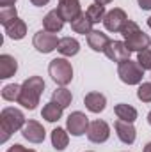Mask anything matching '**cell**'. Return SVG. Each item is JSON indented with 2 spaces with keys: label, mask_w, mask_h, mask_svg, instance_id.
I'll return each instance as SVG.
<instances>
[{
  "label": "cell",
  "mask_w": 151,
  "mask_h": 152,
  "mask_svg": "<svg viewBox=\"0 0 151 152\" xmlns=\"http://www.w3.org/2000/svg\"><path fill=\"white\" fill-rule=\"evenodd\" d=\"M57 12L62 16L64 21H73L76 16L82 12V7H80V2L78 0H66V2H59L57 5Z\"/></svg>",
  "instance_id": "4fadbf2b"
},
{
  "label": "cell",
  "mask_w": 151,
  "mask_h": 152,
  "mask_svg": "<svg viewBox=\"0 0 151 152\" xmlns=\"http://www.w3.org/2000/svg\"><path fill=\"white\" fill-rule=\"evenodd\" d=\"M44 90V81L41 76H30L21 83V96L18 99V103L27 108V110H36L39 104L41 94Z\"/></svg>",
  "instance_id": "6da1fadb"
},
{
  "label": "cell",
  "mask_w": 151,
  "mask_h": 152,
  "mask_svg": "<svg viewBox=\"0 0 151 152\" xmlns=\"http://www.w3.org/2000/svg\"><path fill=\"white\" fill-rule=\"evenodd\" d=\"M114 129L117 133V138L124 143V145H132L137 138V131L133 127L132 122H124V120H115L114 122Z\"/></svg>",
  "instance_id": "7c38bea8"
},
{
  "label": "cell",
  "mask_w": 151,
  "mask_h": 152,
  "mask_svg": "<svg viewBox=\"0 0 151 152\" xmlns=\"http://www.w3.org/2000/svg\"><path fill=\"white\" fill-rule=\"evenodd\" d=\"M52 101H55V103L61 104L62 108H68V106L71 104V101H73V96H71V92H70L66 87H61V88L53 90V94H52Z\"/></svg>",
  "instance_id": "cb8c5ba5"
},
{
  "label": "cell",
  "mask_w": 151,
  "mask_h": 152,
  "mask_svg": "<svg viewBox=\"0 0 151 152\" xmlns=\"http://www.w3.org/2000/svg\"><path fill=\"white\" fill-rule=\"evenodd\" d=\"M20 96H21V85L11 83L2 88V99H5V101H18Z\"/></svg>",
  "instance_id": "484cf974"
},
{
  "label": "cell",
  "mask_w": 151,
  "mask_h": 152,
  "mask_svg": "<svg viewBox=\"0 0 151 152\" xmlns=\"http://www.w3.org/2000/svg\"><path fill=\"white\" fill-rule=\"evenodd\" d=\"M59 2H66V0H59Z\"/></svg>",
  "instance_id": "74e56055"
},
{
  "label": "cell",
  "mask_w": 151,
  "mask_h": 152,
  "mask_svg": "<svg viewBox=\"0 0 151 152\" xmlns=\"http://www.w3.org/2000/svg\"><path fill=\"white\" fill-rule=\"evenodd\" d=\"M117 76L126 85H141L144 78V69L139 66L137 60H124L117 66Z\"/></svg>",
  "instance_id": "277c9868"
},
{
  "label": "cell",
  "mask_w": 151,
  "mask_h": 152,
  "mask_svg": "<svg viewBox=\"0 0 151 152\" xmlns=\"http://www.w3.org/2000/svg\"><path fill=\"white\" fill-rule=\"evenodd\" d=\"M57 51L64 57H75L76 53L80 51V42L75 37H62L59 41V48Z\"/></svg>",
  "instance_id": "ffe728a7"
},
{
  "label": "cell",
  "mask_w": 151,
  "mask_h": 152,
  "mask_svg": "<svg viewBox=\"0 0 151 152\" xmlns=\"http://www.w3.org/2000/svg\"><path fill=\"white\" fill-rule=\"evenodd\" d=\"M62 27H64V20H62V16L57 12V9H53V11H50L44 18H43V28L46 30V32H61L62 30Z\"/></svg>",
  "instance_id": "2e32d148"
},
{
  "label": "cell",
  "mask_w": 151,
  "mask_h": 152,
  "mask_svg": "<svg viewBox=\"0 0 151 152\" xmlns=\"http://www.w3.org/2000/svg\"><path fill=\"white\" fill-rule=\"evenodd\" d=\"M4 28H5L7 37L14 39V41H20V39H23L25 36H27V23H25L23 20H20V18L13 20V21L7 23Z\"/></svg>",
  "instance_id": "e0dca14e"
},
{
  "label": "cell",
  "mask_w": 151,
  "mask_h": 152,
  "mask_svg": "<svg viewBox=\"0 0 151 152\" xmlns=\"http://www.w3.org/2000/svg\"><path fill=\"white\" fill-rule=\"evenodd\" d=\"M84 104H85V108H87L89 112H93V113H101V112L105 110V106H107V97H105L101 92H89V94H85V97H84Z\"/></svg>",
  "instance_id": "5bb4252c"
},
{
  "label": "cell",
  "mask_w": 151,
  "mask_h": 152,
  "mask_svg": "<svg viewBox=\"0 0 151 152\" xmlns=\"http://www.w3.org/2000/svg\"><path fill=\"white\" fill-rule=\"evenodd\" d=\"M85 152H91V151H85Z\"/></svg>",
  "instance_id": "f35d334b"
},
{
  "label": "cell",
  "mask_w": 151,
  "mask_h": 152,
  "mask_svg": "<svg viewBox=\"0 0 151 152\" xmlns=\"http://www.w3.org/2000/svg\"><path fill=\"white\" fill-rule=\"evenodd\" d=\"M137 62H139V66L144 71H151V50L150 48H146V50L137 53Z\"/></svg>",
  "instance_id": "83f0119b"
},
{
  "label": "cell",
  "mask_w": 151,
  "mask_h": 152,
  "mask_svg": "<svg viewBox=\"0 0 151 152\" xmlns=\"http://www.w3.org/2000/svg\"><path fill=\"white\" fill-rule=\"evenodd\" d=\"M50 0H30V4L32 5H36V7H41V5H46Z\"/></svg>",
  "instance_id": "1f68e13d"
},
{
  "label": "cell",
  "mask_w": 151,
  "mask_h": 152,
  "mask_svg": "<svg viewBox=\"0 0 151 152\" xmlns=\"http://www.w3.org/2000/svg\"><path fill=\"white\" fill-rule=\"evenodd\" d=\"M14 2L16 0H0V5L2 7H11V5H14Z\"/></svg>",
  "instance_id": "d6a6232c"
},
{
  "label": "cell",
  "mask_w": 151,
  "mask_h": 152,
  "mask_svg": "<svg viewBox=\"0 0 151 152\" xmlns=\"http://www.w3.org/2000/svg\"><path fill=\"white\" fill-rule=\"evenodd\" d=\"M7 152H36L34 149H25L23 145H20V143H14L13 147H9Z\"/></svg>",
  "instance_id": "f546056e"
},
{
  "label": "cell",
  "mask_w": 151,
  "mask_h": 152,
  "mask_svg": "<svg viewBox=\"0 0 151 152\" xmlns=\"http://www.w3.org/2000/svg\"><path fill=\"white\" fill-rule=\"evenodd\" d=\"M16 18H18V11H16L14 5H11V7H0V23L4 27L7 23H11L13 20H16Z\"/></svg>",
  "instance_id": "4316f807"
},
{
  "label": "cell",
  "mask_w": 151,
  "mask_h": 152,
  "mask_svg": "<svg viewBox=\"0 0 151 152\" xmlns=\"http://www.w3.org/2000/svg\"><path fill=\"white\" fill-rule=\"evenodd\" d=\"M110 39L107 34H103L101 30H93L87 34V44L93 51H105V48L109 46Z\"/></svg>",
  "instance_id": "9a60e30c"
},
{
  "label": "cell",
  "mask_w": 151,
  "mask_h": 152,
  "mask_svg": "<svg viewBox=\"0 0 151 152\" xmlns=\"http://www.w3.org/2000/svg\"><path fill=\"white\" fill-rule=\"evenodd\" d=\"M96 4H101V5H107V4H110L112 0H94Z\"/></svg>",
  "instance_id": "836d02e7"
},
{
  "label": "cell",
  "mask_w": 151,
  "mask_h": 152,
  "mask_svg": "<svg viewBox=\"0 0 151 152\" xmlns=\"http://www.w3.org/2000/svg\"><path fill=\"white\" fill-rule=\"evenodd\" d=\"M62 106L61 104H57L55 101H50V103H46L44 106H43V110H41V117L44 118V120H48V122H57L61 117H62Z\"/></svg>",
  "instance_id": "44dd1931"
},
{
  "label": "cell",
  "mask_w": 151,
  "mask_h": 152,
  "mask_svg": "<svg viewBox=\"0 0 151 152\" xmlns=\"http://www.w3.org/2000/svg\"><path fill=\"white\" fill-rule=\"evenodd\" d=\"M114 113L117 115V118H119V120L132 122V124H133V122H135V118H137V110H135L133 106L126 104V103H119V104H115Z\"/></svg>",
  "instance_id": "603a6c76"
},
{
  "label": "cell",
  "mask_w": 151,
  "mask_h": 152,
  "mask_svg": "<svg viewBox=\"0 0 151 152\" xmlns=\"http://www.w3.org/2000/svg\"><path fill=\"white\" fill-rule=\"evenodd\" d=\"M21 136L25 140H29L30 143H43L44 136H46V131L38 120H29L21 129Z\"/></svg>",
  "instance_id": "8fae6325"
},
{
  "label": "cell",
  "mask_w": 151,
  "mask_h": 152,
  "mask_svg": "<svg viewBox=\"0 0 151 152\" xmlns=\"http://www.w3.org/2000/svg\"><path fill=\"white\" fill-rule=\"evenodd\" d=\"M68 143H70L68 131L62 129V127H55L52 131V145H53V149L55 151H64L68 147Z\"/></svg>",
  "instance_id": "7402d4cb"
},
{
  "label": "cell",
  "mask_w": 151,
  "mask_h": 152,
  "mask_svg": "<svg viewBox=\"0 0 151 152\" xmlns=\"http://www.w3.org/2000/svg\"><path fill=\"white\" fill-rule=\"evenodd\" d=\"M103 53H105L107 58H110L112 62L121 64V62H124V60L130 58V53H132V51L128 50V46H126L123 41H110Z\"/></svg>",
  "instance_id": "30bf717a"
},
{
  "label": "cell",
  "mask_w": 151,
  "mask_h": 152,
  "mask_svg": "<svg viewBox=\"0 0 151 152\" xmlns=\"http://www.w3.org/2000/svg\"><path fill=\"white\" fill-rule=\"evenodd\" d=\"M66 129L73 136L85 134L87 129H89V118H87V115L82 113V112H73L68 117V120H66Z\"/></svg>",
  "instance_id": "9c48e42d"
},
{
  "label": "cell",
  "mask_w": 151,
  "mask_h": 152,
  "mask_svg": "<svg viewBox=\"0 0 151 152\" xmlns=\"http://www.w3.org/2000/svg\"><path fill=\"white\" fill-rule=\"evenodd\" d=\"M126 23H128V16H126V12H124L123 9H119V7L110 9V11L105 14V18H103L105 28H107L109 32H114V34L123 32V28H124Z\"/></svg>",
  "instance_id": "52a82bcc"
},
{
  "label": "cell",
  "mask_w": 151,
  "mask_h": 152,
  "mask_svg": "<svg viewBox=\"0 0 151 152\" xmlns=\"http://www.w3.org/2000/svg\"><path fill=\"white\" fill-rule=\"evenodd\" d=\"M48 73L52 80L61 87H66L73 80V67L66 58H53L48 66Z\"/></svg>",
  "instance_id": "5b68a950"
},
{
  "label": "cell",
  "mask_w": 151,
  "mask_h": 152,
  "mask_svg": "<svg viewBox=\"0 0 151 152\" xmlns=\"http://www.w3.org/2000/svg\"><path fill=\"white\" fill-rule=\"evenodd\" d=\"M148 27H150V28H151V16H150V18H148Z\"/></svg>",
  "instance_id": "8d00e7d4"
},
{
  "label": "cell",
  "mask_w": 151,
  "mask_h": 152,
  "mask_svg": "<svg viewBox=\"0 0 151 152\" xmlns=\"http://www.w3.org/2000/svg\"><path fill=\"white\" fill-rule=\"evenodd\" d=\"M18 71V62L14 57L4 53L0 55V78L2 80H7L11 76H14V73Z\"/></svg>",
  "instance_id": "ac0fdd59"
},
{
  "label": "cell",
  "mask_w": 151,
  "mask_h": 152,
  "mask_svg": "<svg viewBox=\"0 0 151 152\" xmlns=\"http://www.w3.org/2000/svg\"><path fill=\"white\" fill-rule=\"evenodd\" d=\"M87 138L93 143H105L110 138V127L105 120H93L87 129Z\"/></svg>",
  "instance_id": "ba28073f"
},
{
  "label": "cell",
  "mask_w": 151,
  "mask_h": 152,
  "mask_svg": "<svg viewBox=\"0 0 151 152\" xmlns=\"http://www.w3.org/2000/svg\"><path fill=\"white\" fill-rule=\"evenodd\" d=\"M123 37H124V44L128 46V50L130 51H142V50H146V48H150L151 44V39L148 34H144L142 30H141V27L135 23V21H132V20H128V23L124 25V28H123Z\"/></svg>",
  "instance_id": "3957f363"
},
{
  "label": "cell",
  "mask_w": 151,
  "mask_h": 152,
  "mask_svg": "<svg viewBox=\"0 0 151 152\" xmlns=\"http://www.w3.org/2000/svg\"><path fill=\"white\" fill-rule=\"evenodd\" d=\"M27 124L25 120V115L21 113L18 108H4L0 112V133H2V138L0 142L5 143L9 140V136L16 131H21L23 126Z\"/></svg>",
  "instance_id": "7a4b0ae2"
},
{
  "label": "cell",
  "mask_w": 151,
  "mask_h": 152,
  "mask_svg": "<svg viewBox=\"0 0 151 152\" xmlns=\"http://www.w3.org/2000/svg\"><path fill=\"white\" fill-rule=\"evenodd\" d=\"M59 41H61V39L57 37L53 32L39 30V32L34 34L32 44H34V48L38 50L39 53H52L53 50L59 48Z\"/></svg>",
  "instance_id": "8992f818"
},
{
  "label": "cell",
  "mask_w": 151,
  "mask_h": 152,
  "mask_svg": "<svg viewBox=\"0 0 151 152\" xmlns=\"http://www.w3.org/2000/svg\"><path fill=\"white\" fill-rule=\"evenodd\" d=\"M93 25H94V23L91 21V18L87 16V12H80L75 20L71 21V30L76 32V34L87 36L89 32H93Z\"/></svg>",
  "instance_id": "d6986e66"
},
{
  "label": "cell",
  "mask_w": 151,
  "mask_h": 152,
  "mask_svg": "<svg viewBox=\"0 0 151 152\" xmlns=\"http://www.w3.org/2000/svg\"><path fill=\"white\" fill-rule=\"evenodd\" d=\"M148 122H150V126H151V112L148 113Z\"/></svg>",
  "instance_id": "d590c367"
},
{
  "label": "cell",
  "mask_w": 151,
  "mask_h": 152,
  "mask_svg": "<svg viewBox=\"0 0 151 152\" xmlns=\"http://www.w3.org/2000/svg\"><path fill=\"white\" fill-rule=\"evenodd\" d=\"M144 152H151V142H150V143H146V147H144Z\"/></svg>",
  "instance_id": "e575fe53"
},
{
  "label": "cell",
  "mask_w": 151,
  "mask_h": 152,
  "mask_svg": "<svg viewBox=\"0 0 151 152\" xmlns=\"http://www.w3.org/2000/svg\"><path fill=\"white\" fill-rule=\"evenodd\" d=\"M137 2L142 11H151V0H137Z\"/></svg>",
  "instance_id": "4dcf8cb0"
},
{
  "label": "cell",
  "mask_w": 151,
  "mask_h": 152,
  "mask_svg": "<svg viewBox=\"0 0 151 152\" xmlns=\"http://www.w3.org/2000/svg\"><path fill=\"white\" fill-rule=\"evenodd\" d=\"M137 97H139L142 103H151V81L139 85V88H137Z\"/></svg>",
  "instance_id": "f1b7e54d"
},
{
  "label": "cell",
  "mask_w": 151,
  "mask_h": 152,
  "mask_svg": "<svg viewBox=\"0 0 151 152\" xmlns=\"http://www.w3.org/2000/svg\"><path fill=\"white\" fill-rule=\"evenodd\" d=\"M87 16L91 18V21L93 23H100V21H103V18H105V14H107V11H105V5H101V4H91L89 7H87Z\"/></svg>",
  "instance_id": "d4e9b609"
}]
</instances>
